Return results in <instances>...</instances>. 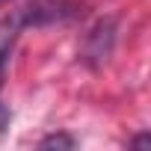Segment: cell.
<instances>
[{
  "label": "cell",
  "instance_id": "cell-1",
  "mask_svg": "<svg viewBox=\"0 0 151 151\" xmlns=\"http://www.w3.org/2000/svg\"><path fill=\"white\" fill-rule=\"evenodd\" d=\"M77 3L74 0H33V3L15 9L6 24L0 27V33L6 36H15L18 30H27V27H47V24H56V21H68L71 15H77Z\"/></svg>",
  "mask_w": 151,
  "mask_h": 151
},
{
  "label": "cell",
  "instance_id": "cell-2",
  "mask_svg": "<svg viewBox=\"0 0 151 151\" xmlns=\"http://www.w3.org/2000/svg\"><path fill=\"white\" fill-rule=\"evenodd\" d=\"M6 56H9V36L0 33V86H3V74H6Z\"/></svg>",
  "mask_w": 151,
  "mask_h": 151
},
{
  "label": "cell",
  "instance_id": "cell-3",
  "mask_svg": "<svg viewBox=\"0 0 151 151\" xmlns=\"http://www.w3.org/2000/svg\"><path fill=\"white\" fill-rule=\"evenodd\" d=\"M6 124H9V110H6L3 104H0V133L6 130Z\"/></svg>",
  "mask_w": 151,
  "mask_h": 151
},
{
  "label": "cell",
  "instance_id": "cell-4",
  "mask_svg": "<svg viewBox=\"0 0 151 151\" xmlns=\"http://www.w3.org/2000/svg\"><path fill=\"white\" fill-rule=\"evenodd\" d=\"M42 145H71V139H62V136H50V139H45Z\"/></svg>",
  "mask_w": 151,
  "mask_h": 151
},
{
  "label": "cell",
  "instance_id": "cell-5",
  "mask_svg": "<svg viewBox=\"0 0 151 151\" xmlns=\"http://www.w3.org/2000/svg\"><path fill=\"white\" fill-rule=\"evenodd\" d=\"M0 3H3V0H0Z\"/></svg>",
  "mask_w": 151,
  "mask_h": 151
}]
</instances>
